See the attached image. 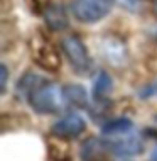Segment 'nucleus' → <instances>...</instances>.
I'll list each match as a JSON object with an SVG mask.
<instances>
[{
    "mask_svg": "<svg viewBox=\"0 0 157 161\" xmlns=\"http://www.w3.org/2000/svg\"><path fill=\"white\" fill-rule=\"evenodd\" d=\"M25 102L29 103V107L36 114H41V115L59 114L63 110V107L68 105L64 93H63V88H59L56 83L46 80V78L42 81H39L30 90Z\"/></svg>",
    "mask_w": 157,
    "mask_h": 161,
    "instance_id": "nucleus-1",
    "label": "nucleus"
},
{
    "mask_svg": "<svg viewBox=\"0 0 157 161\" xmlns=\"http://www.w3.org/2000/svg\"><path fill=\"white\" fill-rule=\"evenodd\" d=\"M61 49L63 54L66 56L69 66L75 69L78 75H88L93 68V61L86 44L83 42V39L76 34H68L61 39Z\"/></svg>",
    "mask_w": 157,
    "mask_h": 161,
    "instance_id": "nucleus-2",
    "label": "nucleus"
},
{
    "mask_svg": "<svg viewBox=\"0 0 157 161\" xmlns=\"http://www.w3.org/2000/svg\"><path fill=\"white\" fill-rule=\"evenodd\" d=\"M117 0H71V12L83 24H97L112 12Z\"/></svg>",
    "mask_w": 157,
    "mask_h": 161,
    "instance_id": "nucleus-3",
    "label": "nucleus"
},
{
    "mask_svg": "<svg viewBox=\"0 0 157 161\" xmlns=\"http://www.w3.org/2000/svg\"><path fill=\"white\" fill-rule=\"evenodd\" d=\"M110 146V151L115 159H130L135 158V156L144 153V137L137 130H132V132L127 134H120V136H113V137H105Z\"/></svg>",
    "mask_w": 157,
    "mask_h": 161,
    "instance_id": "nucleus-4",
    "label": "nucleus"
},
{
    "mask_svg": "<svg viewBox=\"0 0 157 161\" xmlns=\"http://www.w3.org/2000/svg\"><path fill=\"white\" fill-rule=\"evenodd\" d=\"M100 53H102L103 59L108 64L115 68H123L127 66L130 53H128V46L125 42V39L118 36V34H105L100 39Z\"/></svg>",
    "mask_w": 157,
    "mask_h": 161,
    "instance_id": "nucleus-5",
    "label": "nucleus"
},
{
    "mask_svg": "<svg viewBox=\"0 0 157 161\" xmlns=\"http://www.w3.org/2000/svg\"><path fill=\"white\" fill-rule=\"evenodd\" d=\"M32 56L34 61L46 71H58L61 68V56L54 44L42 34H37L32 41Z\"/></svg>",
    "mask_w": 157,
    "mask_h": 161,
    "instance_id": "nucleus-6",
    "label": "nucleus"
},
{
    "mask_svg": "<svg viewBox=\"0 0 157 161\" xmlns=\"http://www.w3.org/2000/svg\"><path fill=\"white\" fill-rule=\"evenodd\" d=\"M85 129H86V120L80 114H66L52 124L51 132L54 137L68 141V139L80 137L85 132Z\"/></svg>",
    "mask_w": 157,
    "mask_h": 161,
    "instance_id": "nucleus-7",
    "label": "nucleus"
},
{
    "mask_svg": "<svg viewBox=\"0 0 157 161\" xmlns=\"http://www.w3.org/2000/svg\"><path fill=\"white\" fill-rule=\"evenodd\" d=\"M113 92V80L107 71H98L93 80V100L97 105V112L105 115L108 110V103H110V95Z\"/></svg>",
    "mask_w": 157,
    "mask_h": 161,
    "instance_id": "nucleus-8",
    "label": "nucleus"
},
{
    "mask_svg": "<svg viewBox=\"0 0 157 161\" xmlns=\"http://www.w3.org/2000/svg\"><path fill=\"white\" fill-rule=\"evenodd\" d=\"M80 158L81 161H112L113 154L110 151L107 139L91 136L85 139V142L81 144Z\"/></svg>",
    "mask_w": 157,
    "mask_h": 161,
    "instance_id": "nucleus-9",
    "label": "nucleus"
},
{
    "mask_svg": "<svg viewBox=\"0 0 157 161\" xmlns=\"http://www.w3.org/2000/svg\"><path fill=\"white\" fill-rule=\"evenodd\" d=\"M44 15V22L46 25L51 29L52 32H63L69 27V17H68V10L64 5L61 3H49L47 7H44L42 10Z\"/></svg>",
    "mask_w": 157,
    "mask_h": 161,
    "instance_id": "nucleus-10",
    "label": "nucleus"
},
{
    "mask_svg": "<svg viewBox=\"0 0 157 161\" xmlns=\"http://www.w3.org/2000/svg\"><path fill=\"white\" fill-rule=\"evenodd\" d=\"M63 93L66 98V103L75 108H90V97L83 85L68 83L63 86Z\"/></svg>",
    "mask_w": 157,
    "mask_h": 161,
    "instance_id": "nucleus-11",
    "label": "nucleus"
},
{
    "mask_svg": "<svg viewBox=\"0 0 157 161\" xmlns=\"http://www.w3.org/2000/svg\"><path fill=\"white\" fill-rule=\"evenodd\" d=\"M135 130L133 120L128 117H115V119L107 120L102 125V136L103 137H113V136H120V134H127Z\"/></svg>",
    "mask_w": 157,
    "mask_h": 161,
    "instance_id": "nucleus-12",
    "label": "nucleus"
},
{
    "mask_svg": "<svg viewBox=\"0 0 157 161\" xmlns=\"http://www.w3.org/2000/svg\"><path fill=\"white\" fill-rule=\"evenodd\" d=\"M44 80V76H41V75H37V73H24L22 76L19 78V81H17V85H15V97L19 98V100H27V95L29 92L36 86L39 81H42Z\"/></svg>",
    "mask_w": 157,
    "mask_h": 161,
    "instance_id": "nucleus-13",
    "label": "nucleus"
},
{
    "mask_svg": "<svg viewBox=\"0 0 157 161\" xmlns=\"http://www.w3.org/2000/svg\"><path fill=\"white\" fill-rule=\"evenodd\" d=\"M120 2V5L123 7V8H127L128 12H139L142 8L144 5V0H118Z\"/></svg>",
    "mask_w": 157,
    "mask_h": 161,
    "instance_id": "nucleus-14",
    "label": "nucleus"
},
{
    "mask_svg": "<svg viewBox=\"0 0 157 161\" xmlns=\"http://www.w3.org/2000/svg\"><path fill=\"white\" fill-rule=\"evenodd\" d=\"M154 95H157V81H155V83H150V85L144 86L140 92H139V97H140L142 100L152 98Z\"/></svg>",
    "mask_w": 157,
    "mask_h": 161,
    "instance_id": "nucleus-15",
    "label": "nucleus"
},
{
    "mask_svg": "<svg viewBox=\"0 0 157 161\" xmlns=\"http://www.w3.org/2000/svg\"><path fill=\"white\" fill-rule=\"evenodd\" d=\"M0 75H2V81H0V92H2V95H5L7 83H8V68H7L5 63H2V66H0Z\"/></svg>",
    "mask_w": 157,
    "mask_h": 161,
    "instance_id": "nucleus-16",
    "label": "nucleus"
},
{
    "mask_svg": "<svg viewBox=\"0 0 157 161\" xmlns=\"http://www.w3.org/2000/svg\"><path fill=\"white\" fill-rule=\"evenodd\" d=\"M147 36H149L150 39H154V41L157 42V22L147 27Z\"/></svg>",
    "mask_w": 157,
    "mask_h": 161,
    "instance_id": "nucleus-17",
    "label": "nucleus"
},
{
    "mask_svg": "<svg viewBox=\"0 0 157 161\" xmlns=\"http://www.w3.org/2000/svg\"><path fill=\"white\" fill-rule=\"evenodd\" d=\"M150 161H157V147H154L150 153Z\"/></svg>",
    "mask_w": 157,
    "mask_h": 161,
    "instance_id": "nucleus-18",
    "label": "nucleus"
}]
</instances>
